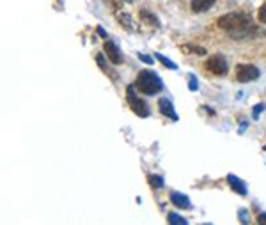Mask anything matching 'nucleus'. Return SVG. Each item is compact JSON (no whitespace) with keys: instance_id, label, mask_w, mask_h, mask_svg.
I'll return each mask as SVG.
<instances>
[{"instance_id":"1","label":"nucleus","mask_w":266,"mask_h":225,"mask_svg":"<svg viewBox=\"0 0 266 225\" xmlns=\"http://www.w3.org/2000/svg\"><path fill=\"white\" fill-rule=\"evenodd\" d=\"M135 87L137 91H140L142 94H147V96H155L158 94L162 89H164V82L158 78L156 73L153 71H140L137 82H135Z\"/></svg>"},{"instance_id":"2","label":"nucleus","mask_w":266,"mask_h":225,"mask_svg":"<svg viewBox=\"0 0 266 225\" xmlns=\"http://www.w3.org/2000/svg\"><path fill=\"white\" fill-rule=\"evenodd\" d=\"M218 27L224 29L227 32H233V31H238L241 27L248 25V23H252V18L250 14L247 13H227L224 16L218 18Z\"/></svg>"},{"instance_id":"3","label":"nucleus","mask_w":266,"mask_h":225,"mask_svg":"<svg viewBox=\"0 0 266 225\" xmlns=\"http://www.w3.org/2000/svg\"><path fill=\"white\" fill-rule=\"evenodd\" d=\"M126 99H128L130 108L135 112V115H138L142 119H144V117H149V106H147V103L144 101V99H140V97L135 94V85H130V87L126 89Z\"/></svg>"},{"instance_id":"4","label":"nucleus","mask_w":266,"mask_h":225,"mask_svg":"<svg viewBox=\"0 0 266 225\" xmlns=\"http://www.w3.org/2000/svg\"><path fill=\"white\" fill-rule=\"evenodd\" d=\"M259 78V69L252 64H238L236 66V80L241 82V84H247V82H254V80Z\"/></svg>"},{"instance_id":"5","label":"nucleus","mask_w":266,"mask_h":225,"mask_svg":"<svg viewBox=\"0 0 266 225\" xmlns=\"http://www.w3.org/2000/svg\"><path fill=\"white\" fill-rule=\"evenodd\" d=\"M204 66H206V69H208L211 75L222 76V75H226L227 73V62L222 55H211V57L206 61Z\"/></svg>"},{"instance_id":"6","label":"nucleus","mask_w":266,"mask_h":225,"mask_svg":"<svg viewBox=\"0 0 266 225\" xmlns=\"http://www.w3.org/2000/svg\"><path fill=\"white\" fill-rule=\"evenodd\" d=\"M103 50H105V53H106V59H108L112 64H121V62H123V53H121V50L117 48V44L115 43L105 41Z\"/></svg>"},{"instance_id":"7","label":"nucleus","mask_w":266,"mask_h":225,"mask_svg":"<svg viewBox=\"0 0 266 225\" xmlns=\"http://www.w3.org/2000/svg\"><path fill=\"white\" fill-rule=\"evenodd\" d=\"M257 34V29L252 25V23H248V25L241 27L238 31H233L229 32L231 37H234V39H248V37H252V35Z\"/></svg>"},{"instance_id":"8","label":"nucleus","mask_w":266,"mask_h":225,"mask_svg":"<svg viewBox=\"0 0 266 225\" xmlns=\"http://www.w3.org/2000/svg\"><path fill=\"white\" fill-rule=\"evenodd\" d=\"M158 106H160V112L164 115H167L168 119L172 121H177V115H176V110H174L172 103H170V99H167V97H162L158 101Z\"/></svg>"},{"instance_id":"9","label":"nucleus","mask_w":266,"mask_h":225,"mask_svg":"<svg viewBox=\"0 0 266 225\" xmlns=\"http://www.w3.org/2000/svg\"><path fill=\"white\" fill-rule=\"evenodd\" d=\"M170 200H172V204L177 209H190L192 208L188 197L183 193H177V192H172V193H170Z\"/></svg>"},{"instance_id":"10","label":"nucleus","mask_w":266,"mask_h":225,"mask_svg":"<svg viewBox=\"0 0 266 225\" xmlns=\"http://www.w3.org/2000/svg\"><path fill=\"white\" fill-rule=\"evenodd\" d=\"M215 2H217V0H192L190 7L194 13H204V11L211 9L213 5H215Z\"/></svg>"},{"instance_id":"11","label":"nucleus","mask_w":266,"mask_h":225,"mask_svg":"<svg viewBox=\"0 0 266 225\" xmlns=\"http://www.w3.org/2000/svg\"><path fill=\"white\" fill-rule=\"evenodd\" d=\"M227 181H229V185H231V188L234 192H238L239 195H245L247 193V188H245V185L241 181H239L238 177H234V176H227Z\"/></svg>"},{"instance_id":"12","label":"nucleus","mask_w":266,"mask_h":225,"mask_svg":"<svg viewBox=\"0 0 266 225\" xmlns=\"http://www.w3.org/2000/svg\"><path fill=\"white\" fill-rule=\"evenodd\" d=\"M140 18H142V22L149 23V25H153V27H160L158 18H155V14L149 13V11H146V9H142V11H140Z\"/></svg>"},{"instance_id":"13","label":"nucleus","mask_w":266,"mask_h":225,"mask_svg":"<svg viewBox=\"0 0 266 225\" xmlns=\"http://www.w3.org/2000/svg\"><path fill=\"white\" fill-rule=\"evenodd\" d=\"M117 22L121 23V25H124L128 31H132L133 29V23H132V16L130 14H126V13H119L117 14Z\"/></svg>"},{"instance_id":"14","label":"nucleus","mask_w":266,"mask_h":225,"mask_svg":"<svg viewBox=\"0 0 266 225\" xmlns=\"http://www.w3.org/2000/svg\"><path fill=\"white\" fill-rule=\"evenodd\" d=\"M96 61H98V64H100V67H101V69L105 71L106 75H110L112 78H115L114 71H112L110 67H108V64H106V62H105V57H103L101 53H98V55H96Z\"/></svg>"},{"instance_id":"15","label":"nucleus","mask_w":266,"mask_h":225,"mask_svg":"<svg viewBox=\"0 0 266 225\" xmlns=\"http://www.w3.org/2000/svg\"><path fill=\"white\" fill-rule=\"evenodd\" d=\"M183 52H188V53H199V55H204L206 50L200 48V46H195V44H183Z\"/></svg>"},{"instance_id":"16","label":"nucleus","mask_w":266,"mask_h":225,"mask_svg":"<svg viewBox=\"0 0 266 225\" xmlns=\"http://www.w3.org/2000/svg\"><path fill=\"white\" fill-rule=\"evenodd\" d=\"M147 181H149V185L153 186V188H162V186H164V177H160V176H149Z\"/></svg>"},{"instance_id":"17","label":"nucleus","mask_w":266,"mask_h":225,"mask_svg":"<svg viewBox=\"0 0 266 225\" xmlns=\"http://www.w3.org/2000/svg\"><path fill=\"white\" fill-rule=\"evenodd\" d=\"M156 57H158L160 61H162V64H165V66H167L168 69H176V67H177L176 64H174V62H170L167 57H164V55H160V53H156Z\"/></svg>"},{"instance_id":"18","label":"nucleus","mask_w":266,"mask_h":225,"mask_svg":"<svg viewBox=\"0 0 266 225\" xmlns=\"http://www.w3.org/2000/svg\"><path fill=\"white\" fill-rule=\"evenodd\" d=\"M168 224H186V220L181 217H177L176 213H170V215H168Z\"/></svg>"},{"instance_id":"19","label":"nucleus","mask_w":266,"mask_h":225,"mask_svg":"<svg viewBox=\"0 0 266 225\" xmlns=\"http://www.w3.org/2000/svg\"><path fill=\"white\" fill-rule=\"evenodd\" d=\"M257 18H259V22L266 25V2L259 7V11H257Z\"/></svg>"},{"instance_id":"20","label":"nucleus","mask_w":266,"mask_h":225,"mask_svg":"<svg viewBox=\"0 0 266 225\" xmlns=\"http://www.w3.org/2000/svg\"><path fill=\"white\" fill-rule=\"evenodd\" d=\"M190 89L192 91H197V80H195V76L190 78Z\"/></svg>"},{"instance_id":"21","label":"nucleus","mask_w":266,"mask_h":225,"mask_svg":"<svg viewBox=\"0 0 266 225\" xmlns=\"http://www.w3.org/2000/svg\"><path fill=\"white\" fill-rule=\"evenodd\" d=\"M140 59L144 62H147V64H153V59H151L149 55H142V53H140Z\"/></svg>"},{"instance_id":"22","label":"nucleus","mask_w":266,"mask_h":225,"mask_svg":"<svg viewBox=\"0 0 266 225\" xmlns=\"http://www.w3.org/2000/svg\"><path fill=\"white\" fill-rule=\"evenodd\" d=\"M257 222H259V224H266V213H263V215H259V218H257Z\"/></svg>"},{"instance_id":"23","label":"nucleus","mask_w":266,"mask_h":225,"mask_svg":"<svg viewBox=\"0 0 266 225\" xmlns=\"http://www.w3.org/2000/svg\"><path fill=\"white\" fill-rule=\"evenodd\" d=\"M261 110H263V105H257L256 108H254V115H256V117H257V114H259V112H261Z\"/></svg>"},{"instance_id":"24","label":"nucleus","mask_w":266,"mask_h":225,"mask_svg":"<svg viewBox=\"0 0 266 225\" xmlns=\"http://www.w3.org/2000/svg\"><path fill=\"white\" fill-rule=\"evenodd\" d=\"M124 2H130V0H124Z\"/></svg>"}]
</instances>
